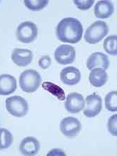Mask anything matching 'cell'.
<instances>
[{
    "instance_id": "11",
    "label": "cell",
    "mask_w": 117,
    "mask_h": 156,
    "mask_svg": "<svg viewBox=\"0 0 117 156\" xmlns=\"http://www.w3.org/2000/svg\"><path fill=\"white\" fill-rule=\"evenodd\" d=\"M80 80L81 73L75 67H67L60 73V80L66 85H75L79 83Z\"/></svg>"
},
{
    "instance_id": "13",
    "label": "cell",
    "mask_w": 117,
    "mask_h": 156,
    "mask_svg": "<svg viewBox=\"0 0 117 156\" xmlns=\"http://www.w3.org/2000/svg\"><path fill=\"white\" fill-rule=\"evenodd\" d=\"M40 143L34 137H27L21 142L19 150L24 155H36L40 150Z\"/></svg>"
},
{
    "instance_id": "20",
    "label": "cell",
    "mask_w": 117,
    "mask_h": 156,
    "mask_svg": "<svg viewBox=\"0 0 117 156\" xmlns=\"http://www.w3.org/2000/svg\"><path fill=\"white\" fill-rule=\"evenodd\" d=\"M105 107L110 112L117 110V92L112 91L105 97Z\"/></svg>"
},
{
    "instance_id": "4",
    "label": "cell",
    "mask_w": 117,
    "mask_h": 156,
    "mask_svg": "<svg viewBox=\"0 0 117 156\" xmlns=\"http://www.w3.org/2000/svg\"><path fill=\"white\" fill-rule=\"evenodd\" d=\"M6 108L12 115L16 117H23L29 111V105L23 97L13 96L6 99Z\"/></svg>"
},
{
    "instance_id": "24",
    "label": "cell",
    "mask_w": 117,
    "mask_h": 156,
    "mask_svg": "<svg viewBox=\"0 0 117 156\" xmlns=\"http://www.w3.org/2000/svg\"><path fill=\"white\" fill-rule=\"evenodd\" d=\"M39 66L43 69H46L49 68L51 65V59L48 55H44L39 60L38 62Z\"/></svg>"
},
{
    "instance_id": "6",
    "label": "cell",
    "mask_w": 117,
    "mask_h": 156,
    "mask_svg": "<svg viewBox=\"0 0 117 156\" xmlns=\"http://www.w3.org/2000/svg\"><path fill=\"white\" fill-rule=\"evenodd\" d=\"M60 129L63 135L69 138H74L81 131L82 125L78 119L70 116L62 119Z\"/></svg>"
},
{
    "instance_id": "16",
    "label": "cell",
    "mask_w": 117,
    "mask_h": 156,
    "mask_svg": "<svg viewBox=\"0 0 117 156\" xmlns=\"http://www.w3.org/2000/svg\"><path fill=\"white\" fill-rule=\"evenodd\" d=\"M89 80L92 86L101 87L107 83L108 74L102 68H94L91 71Z\"/></svg>"
},
{
    "instance_id": "5",
    "label": "cell",
    "mask_w": 117,
    "mask_h": 156,
    "mask_svg": "<svg viewBox=\"0 0 117 156\" xmlns=\"http://www.w3.org/2000/svg\"><path fill=\"white\" fill-rule=\"evenodd\" d=\"M38 36V28L31 21H24L19 26L16 30L17 39L24 43H30L35 40Z\"/></svg>"
},
{
    "instance_id": "18",
    "label": "cell",
    "mask_w": 117,
    "mask_h": 156,
    "mask_svg": "<svg viewBox=\"0 0 117 156\" xmlns=\"http://www.w3.org/2000/svg\"><path fill=\"white\" fill-rule=\"evenodd\" d=\"M104 49L112 55L117 54V36L116 35L109 36L104 41Z\"/></svg>"
},
{
    "instance_id": "21",
    "label": "cell",
    "mask_w": 117,
    "mask_h": 156,
    "mask_svg": "<svg viewBox=\"0 0 117 156\" xmlns=\"http://www.w3.org/2000/svg\"><path fill=\"white\" fill-rule=\"evenodd\" d=\"M48 3V1H41V0H26L24 1V4L31 11H40L43 9L45 6Z\"/></svg>"
},
{
    "instance_id": "7",
    "label": "cell",
    "mask_w": 117,
    "mask_h": 156,
    "mask_svg": "<svg viewBox=\"0 0 117 156\" xmlns=\"http://www.w3.org/2000/svg\"><path fill=\"white\" fill-rule=\"evenodd\" d=\"M55 59L58 63L68 65L73 63L75 60V50L70 45H61L55 50Z\"/></svg>"
},
{
    "instance_id": "9",
    "label": "cell",
    "mask_w": 117,
    "mask_h": 156,
    "mask_svg": "<svg viewBox=\"0 0 117 156\" xmlns=\"http://www.w3.org/2000/svg\"><path fill=\"white\" fill-rule=\"evenodd\" d=\"M85 101L82 94L77 92L70 93L67 97L65 107L67 111L72 114H77L84 109Z\"/></svg>"
},
{
    "instance_id": "8",
    "label": "cell",
    "mask_w": 117,
    "mask_h": 156,
    "mask_svg": "<svg viewBox=\"0 0 117 156\" xmlns=\"http://www.w3.org/2000/svg\"><path fill=\"white\" fill-rule=\"evenodd\" d=\"M87 107L83 111L84 115L93 118L100 113L102 109V99L96 94L88 95L86 97Z\"/></svg>"
},
{
    "instance_id": "17",
    "label": "cell",
    "mask_w": 117,
    "mask_h": 156,
    "mask_svg": "<svg viewBox=\"0 0 117 156\" xmlns=\"http://www.w3.org/2000/svg\"><path fill=\"white\" fill-rule=\"evenodd\" d=\"M43 88L45 90L49 92L60 101H64L66 99V94L64 90L60 87L52 83L51 82H45L42 84Z\"/></svg>"
},
{
    "instance_id": "19",
    "label": "cell",
    "mask_w": 117,
    "mask_h": 156,
    "mask_svg": "<svg viewBox=\"0 0 117 156\" xmlns=\"http://www.w3.org/2000/svg\"><path fill=\"white\" fill-rule=\"evenodd\" d=\"M13 140L14 138L9 131L5 129H0V150L10 147L13 143Z\"/></svg>"
},
{
    "instance_id": "3",
    "label": "cell",
    "mask_w": 117,
    "mask_h": 156,
    "mask_svg": "<svg viewBox=\"0 0 117 156\" xmlns=\"http://www.w3.org/2000/svg\"><path fill=\"white\" fill-rule=\"evenodd\" d=\"M108 33L109 27L107 23L102 21H97L86 30L84 39L90 44H96L102 40Z\"/></svg>"
},
{
    "instance_id": "22",
    "label": "cell",
    "mask_w": 117,
    "mask_h": 156,
    "mask_svg": "<svg viewBox=\"0 0 117 156\" xmlns=\"http://www.w3.org/2000/svg\"><path fill=\"white\" fill-rule=\"evenodd\" d=\"M116 120L117 115L116 114H114V115H112L110 117L109 121H108V129H109V133L114 136H117Z\"/></svg>"
},
{
    "instance_id": "14",
    "label": "cell",
    "mask_w": 117,
    "mask_h": 156,
    "mask_svg": "<svg viewBox=\"0 0 117 156\" xmlns=\"http://www.w3.org/2000/svg\"><path fill=\"white\" fill-rule=\"evenodd\" d=\"M16 87V80L14 76L8 74L0 75V95L11 94Z\"/></svg>"
},
{
    "instance_id": "15",
    "label": "cell",
    "mask_w": 117,
    "mask_h": 156,
    "mask_svg": "<svg viewBox=\"0 0 117 156\" xmlns=\"http://www.w3.org/2000/svg\"><path fill=\"white\" fill-rule=\"evenodd\" d=\"M114 12L113 4L109 1H99L94 6V12L95 16L99 19H107Z\"/></svg>"
},
{
    "instance_id": "12",
    "label": "cell",
    "mask_w": 117,
    "mask_h": 156,
    "mask_svg": "<svg viewBox=\"0 0 117 156\" xmlns=\"http://www.w3.org/2000/svg\"><path fill=\"white\" fill-rule=\"evenodd\" d=\"M13 62L19 67H26L33 60V53L28 49L15 48L12 55Z\"/></svg>"
},
{
    "instance_id": "23",
    "label": "cell",
    "mask_w": 117,
    "mask_h": 156,
    "mask_svg": "<svg viewBox=\"0 0 117 156\" xmlns=\"http://www.w3.org/2000/svg\"><path fill=\"white\" fill-rule=\"evenodd\" d=\"M74 3L80 10H88L94 4V1H81V0L77 1V0H75Z\"/></svg>"
},
{
    "instance_id": "10",
    "label": "cell",
    "mask_w": 117,
    "mask_h": 156,
    "mask_svg": "<svg viewBox=\"0 0 117 156\" xmlns=\"http://www.w3.org/2000/svg\"><path fill=\"white\" fill-rule=\"evenodd\" d=\"M109 65L110 62L108 56L100 52L92 53L87 61V66L89 70H92L94 68H102L104 70H107L109 68Z\"/></svg>"
},
{
    "instance_id": "1",
    "label": "cell",
    "mask_w": 117,
    "mask_h": 156,
    "mask_svg": "<svg viewBox=\"0 0 117 156\" xmlns=\"http://www.w3.org/2000/svg\"><path fill=\"white\" fill-rule=\"evenodd\" d=\"M83 27L77 19L68 17L62 19L56 28L58 40L64 43H77L81 40Z\"/></svg>"
},
{
    "instance_id": "2",
    "label": "cell",
    "mask_w": 117,
    "mask_h": 156,
    "mask_svg": "<svg viewBox=\"0 0 117 156\" xmlns=\"http://www.w3.org/2000/svg\"><path fill=\"white\" fill-rule=\"evenodd\" d=\"M42 82L39 73L34 70H27L19 77V84L23 92H34L38 90Z\"/></svg>"
}]
</instances>
